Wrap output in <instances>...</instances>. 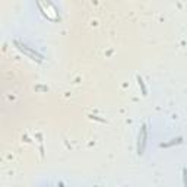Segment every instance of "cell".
Masks as SVG:
<instances>
[{"instance_id":"cell-1","label":"cell","mask_w":187,"mask_h":187,"mask_svg":"<svg viewBox=\"0 0 187 187\" xmlns=\"http://www.w3.org/2000/svg\"><path fill=\"white\" fill-rule=\"evenodd\" d=\"M15 45L18 47V50H21L22 53H25L26 56H29V57H31L32 60H37V62H41V59H43V57H41V56L38 54L37 51H32V50H31L29 47H26L25 44H22V43H19V41H15Z\"/></svg>"},{"instance_id":"cell-2","label":"cell","mask_w":187,"mask_h":187,"mask_svg":"<svg viewBox=\"0 0 187 187\" xmlns=\"http://www.w3.org/2000/svg\"><path fill=\"white\" fill-rule=\"evenodd\" d=\"M146 137H148V129H146V124H143L140 127V132H139V142H137V154L139 155H142L145 151Z\"/></svg>"},{"instance_id":"cell-4","label":"cell","mask_w":187,"mask_h":187,"mask_svg":"<svg viewBox=\"0 0 187 187\" xmlns=\"http://www.w3.org/2000/svg\"><path fill=\"white\" fill-rule=\"evenodd\" d=\"M137 83H139V86L142 88L143 95H146V88H145V83H143V80H142V77L140 76H137Z\"/></svg>"},{"instance_id":"cell-3","label":"cell","mask_w":187,"mask_h":187,"mask_svg":"<svg viewBox=\"0 0 187 187\" xmlns=\"http://www.w3.org/2000/svg\"><path fill=\"white\" fill-rule=\"evenodd\" d=\"M181 142H183V137H177V139H173L171 142H168V143H161L159 146H161V148H170V146L178 145V143H181Z\"/></svg>"}]
</instances>
